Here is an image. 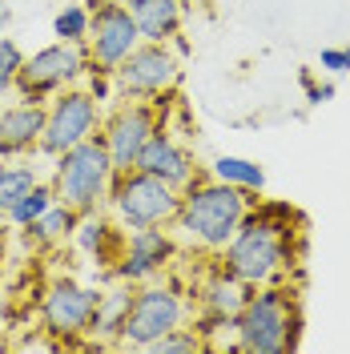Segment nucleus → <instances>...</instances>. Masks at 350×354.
Masks as SVG:
<instances>
[{
  "label": "nucleus",
  "mask_w": 350,
  "mask_h": 354,
  "mask_svg": "<svg viewBox=\"0 0 350 354\" xmlns=\"http://www.w3.org/2000/svg\"><path fill=\"white\" fill-rule=\"evenodd\" d=\"M302 230L306 221L286 201H254L241 218L238 234L225 242L221 262L238 274L246 286H274L286 282L302 258Z\"/></svg>",
  "instance_id": "nucleus-1"
},
{
  "label": "nucleus",
  "mask_w": 350,
  "mask_h": 354,
  "mask_svg": "<svg viewBox=\"0 0 350 354\" xmlns=\"http://www.w3.org/2000/svg\"><path fill=\"white\" fill-rule=\"evenodd\" d=\"M113 161H109V149L97 137H89L81 145H73L65 153L53 157V194L61 205L77 209V214H93L105 205V194L113 185Z\"/></svg>",
  "instance_id": "nucleus-4"
},
{
  "label": "nucleus",
  "mask_w": 350,
  "mask_h": 354,
  "mask_svg": "<svg viewBox=\"0 0 350 354\" xmlns=\"http://www.w3.org/2000/svg\"><path fill=\"white\" fill-rule=\"evenodd\" d=\"M73 242L85 250L93 266L113 270V262L121 258V245H125V230H121L105 209H93V214H81V218H77Z\"/></svg>",
  "instance_id": "nucleus-17"
},
{
  "label": "nucleus",
  "mask_w": 350,
  "mask_h": 354,
  "mask_svg": "<svg viewBox=\"0 0 350 354\" xmlns=\"http://www.w3.org/2000/svg\"><path fill=\"white\" fill-rule=\"evenodd\" d=\"M53 201H57V194H53V181H37V185H33V189H28V194H24V198L17 201L8 214H4V221H8V225H17V230H24L28 221L41 218Z\"/></svg>",
  "instance_id": "nucleus-23"
},
{
  "label": "nucleus",
  "mask_w": 350,
  "mask_h": 354,
  "mask_svg": "<svg viewBox=\"0 0 350 354\" xmlns=\"http://www.w3.org/2000/svg\"><path fill=\"white\" fill-rule=\"evenodd\" d=\"M44 105L37 101H12L0 109V157H33L41 149Z\"/></svg>",
  "instance_id": "nucleus-16"
},
{
  "label": "nucleus",
  "mask_w": 350,
  "mask_h": 354,
  "mask_svg": "<svg viewBox=\"0 0 350 354\" xmlns=\"http://www.w3.org/2000/svg\"><path fill=\"white\" fill-rule=\"evenodd\" d=\"M89 48L85 44H68V41H53L28 53L21 65V77H17V97L21 101H37L44 105L48 97H57L61 88L81 85L89 77Z\"/></svg>",
  "instance_id": "nucleus-8"
},
{
  "label": "nucleus",
  "mask_w": 350,
  "mask_h": 354,
  "mask_svg": "<svg viewBox=\"0 0 350 354\" xmlns=\"http://www.w3.org/2000/svg\"><path fill=\"white\" fill-rule=\"evenodd\" d=\"M161 129V109L154 101H133V97H121L105 109V121H101V141L109 149L113 169H137V157L149 145V137Z\"/></svg>",
  "instance_id": "nucleus-11"
},
{
  "label": "nucleus",
  "mask_w": 350,
  "mask_h": 354,
  "mask_svg": "<svg viewBox=\"0 0 350 354\" xmlns=\"http://www.w3.org/2000/svg\"><path fill=\"white\" fill-rule=\"evenodd\" d=\"M101 121H105V109L89 97L85 85L61 88L57 97L44 101V133H41V149L37 153H44V157L65 153L73 145L97 137Z\"/></svg>",
  "instance_id": "nucleus-10"
},
{
  "label": "nucleus",
  "mask_w": 350,
  "mask_h": 354,
  "mask_svg": "<svg viewBox=\"0 0 350 354\" xmlns=\"http://www.w3.org/2000/svg\"><path fill=\"white\" fill-rule=\"evenodd\" d=\"M177 262V238L169 234V225H149V230H125V245H121V258L113 262V278L117 282H154L161 278L169 266Z\"/></svg>",
  "instance_id": "nucleus-13"
},
{
  "label": "nucleus",
  "mask_w": 350,
  "mask_h": 354,
  "mask_svg": "<svg viewBox=\"0 0 350 354\" xmlns=\"http://www.w3.org/2000/svg\"><path fill=\"white\" fill-rule=\"evenodd\" d=\"M133 302V286L129 282H117L113 278V286L101 290V302H97V314H93V346L97 342H105V346H117V334H121V322H125V310Z\"/></svg>",
  "instance_id": "nucleus-19"
},
{
  "label": "nucleus",
  "mask_w": 350,
  "mask_h": 354,
  "mask_svg": "<svg viewBox=\"0 0 350 354\" xmlns=\"http://www.w3.org/2000/svg\"><path fill=\"white\" fill-rule=\"evenodd\" d=\"M89 37H85V48H89V65L93 68H117L133 48L141 44V32H137V21L133 12L121 4V0H89Z\"/></svg>",
  "instance_id": "nucleus-12"
},
{
  "label": "nucleus",
  "mask_w": 350,
  "mask_h": 354,
  "mask_svg": "<svg viewBox=\"0 0 350 354\" xmlns=\"http://www.w3.org/2000/svg\"><path fill=\"white\" fill-rule=\"evenodd\" d=\"M250 290L238 274L230 270V266L221 262L214 266L210 274H205V282H197V310L205 314V326H197V330H210V326H234V318L241 314L246 306V298H250Z\"/></svg>",
  "instance_id": "nucleus-14"
},
{
  "label": "nucleus",
  "mask_w": 350,
  "mask_h": 354,
  "mask_svg": "<svg viewBox=\"0 0 350 354\" xmlns=\"http://www.w3.org/2000/svg\"><path fill=\"white\" fill-rule=\"evenodd\" d=\"M210 177H218L225 185H238L246 194H262L266 189V169L250 157H234V153H221L210 161Z\"/></svg>",
  "instance_id": "nucleus-22"
},
{
  "label": "nucleus",
  "mask_w": 350,
  "mask_h": 354,
  "mask_svg": "<svg viewBox=\"0 0 350 354\" xmlns=\"http://www.w3.org/2000/svg\"><path fill=\"white\" fill-rule=\"evenodd\" d=\"M302 88H306L310 105H326V101H334V77H330V81H314L310 73H302Z\"/></svg>",
  "instance_id": "nucleus-29"
},
{
  "label": "nucleus",
  "mask_w": 350,
  "mask_h": 354,
  "mask_svg": "<svg viewBox=\"0 0 350 354\" xmlns=\"http://www.w3.org/2000/svg\"><path fill=\"white\" fill-rule=\"evenodd\" d=\"M177 205H181V189H174L169 181L145 174V169H121L113 174L101 209L121 230H149V225H174Z\"/></svg>",
  "instance_id": "nucleus-5"
},
{
  "label": "nucleus",
  "mask_w": 350,
  "mask_h": 354,
  "mask_svg": "<svg viewBox=\"0 0 350 354\" xmlns=\"http://www.w3.org/2000/svg\"><path fill=\"white\" fill-rule=\"evenodd\" d=\"M8 24H12V8H8V4L0 0V37L8 32Z\"/></svg>",
  "instance_id": "nucleus-30"
},
{
  "label": "nucleus",
  "mask_w": 350,
  "mask_h": 354,
  "mask_svg": "<svg viewBox=\"0 0 350 354\" xmlns=\"http://www.w3.org/2000/svg\"><path fill=\"white\" fill-rule=\"evenodd\" d=\"M24 57H28V53H24L21 44L4 32V37H0V97L17 93V77H21Z\"/></svg>",
  "instance_id": "nucleus-26"
},
{
  "label": "nucleus",
  "mask_w": 350,
  "mask_h": 354,
  "mask_svg": "<svg viewBox=\"0 0 350 354\" xmlns=\"http://www.w3.org/2000/svg\"><path fill=\"white\" fill-rule=\"evenodd\" d=\"M137 169L161 177V181H169L174 189H185L194 177H201V165H197L194 153H190V149L174 137L169 125H161V129L149 137V145H145L141 157H137Z\"/></svg>",
  "instance_id": "nucleus-15"
},
{
  "label": "nucleus",
  "mask_w": 350,
  "mask_h": 354,
  "mask_svg": "<svg viewBox=\"0 0 350 354\" xmlns=\"http://www.w3.org/2000/svg\"><path fill=\"white\" fill-rule=\"evenodd\" d=\"M254 194H246L238 185H225L218 177L201 174L181 189V205H177L174 230L185 238L190 245L205 250V254H221L225 242L238 234L241 218L250 214Z\"/></svg>",
  "instance_id": "nucleus-2"
},
{
  "label": "nucleus",
  "mask_w": 350,
  "mask_h": 354,
  "mask_svg": "<svg viewBox=\"0 0 350 354\" xmlns=\"http://www.w3.org/2000/svg\"><path fill=\"white\" fill-rule=\"evenodd\" d=\"M0 109H4V97H0Z\"/></svg>",
  "instance_id": "nucleus-31"
},
{
  "label": "nucleus",
  "mask_w": 350,
  "mask_h": 354,
  "mask_svg": "<svg viewBox=\"0 0 350 354\" xmlns=\"http://www.w3.org/2000/svg\"><path fill=\"white\" fill-rule=\"evenodd\" d=\"M190 318V298L174 282H141L133 286V302L125 310V322L117 334V346L125 351H149L161 334H169Z\"/></svg>",
  "instance_id": "nucleus-6"
},
{
  "label": "nucleus",
  "mask_w": 350,
  "mask_h": 354,
  "mask_svg": "<svg viewBox=\"0 0 350 354\" xmlns=\"http://www.w3.org/2000/svg\"><path fill=\"white\" fill-rule=\"evenodd\" d=\"M113 81H117V97L161 105L181 85V57L169 48V41H141L113 68Z\"/></svg>",
  "instance_id": "nucleus-7"
},
{
  "label": "nucleus",
  "mask_w": 350,
  "mask_h": 354,
  "mask_svg": "<svg viewBox=\"0 0 350 354\" xmlns=\"http://www.w3.org/2000/svg\"><path fill=\"white\" fill-rule=\"evenodd\" d=\"M41 181L37 165L28 157H0V218Z\"/></svg>",
  "instance_id": "nucleus-21"
},
{
  "label": "nucleus",
  "mask_w": 350,
  "mask_h": 354,
  "mask_svg": "<svg viewBox=\"0 0 350 354\" xmlns=\"http://www.w3.org/2000/svg\"><path fill=\"white\" fill-rule=\"evenodd\" d=\"M101 302V290L85 286L77 278H53L41 294V330L57 346H89L93 314Z\"/></svg>",
  "instance_id": "nucleus-9"
},
{
  "label": "nucleus",
  "mask_w": 350,
  "mask_h": 354,
  "mask_svg": "<svg viewBox=\"0 0 350 354\" xmlns=\"http://www.w3.org/2000/svg\"><path fill=\"white\" fill-rule=\"evenodd\" d=\"M77 218H81L77 209H68V205H61V201H53L41 218L24 225V238H28L33 245H44V250H48V245H61L65 238H73Z\"/></svg>",
  "instance_id": "nucleus-20"
},
{
  "label": "nucleus",
  "mask_w": 350,
  "mask_h": 354,
  "mask_svg": "<svg viewBox=\"0 0 350 354\" xmlns=\"http://www.w3.org/2000/svg\"><path fill=\"white\" fill-rule=\"evenodd\" d=\"M81 85L89 88V97H93V101H97L101 109H109L113 97H117V81H113L109 68H89V77L81 81Z\"/></svg>",
  "instance_id": "nucleus-27"
},
{
  "label": "nucleus",
  "mask_w": 350,
  "mask_h": 354,
  "mask_svg": "<svg viewBox=\"0 0 350 354\" xmlns=\"http://www.w3.org/2000/svg\"><path fill=\"white\" fill-rule=\"evenodd\" d=\"M125 8L137 21L141 41H177L181 21H185V4L181 0H125Z\"/></svg>",
  "instance_id": "nucleus-18"
},
{
  "label": "nucleus",
  "mask_w": 350,
  "mask_h": 354,
  "mask_svg": "<svg viewBox=\"0 0 350 354\" xmlns=\"http://www.w3.org/2000/svg\"><path fill=\"white\" fill-rule=\"evenodd\" d=\"M205 351V338H201V330L197 326H174L169 334H161L154 346H149V354H197Z\"/></svg>",
  "instance_id": "nucleus-25"
},
{
  "label": "nucleus",
  "mask_w": 350,
  "mask_h": 354,
  "mask_svg": "<svg viewBox=\"0 0 350 354\" xmlns=\"http://www.w3.org/2000/svg\"><path fill=\"white\" fill-rule=\"evenodd\" d=\"M89 21H93L89 4H65V8L53 17V37H57V41H68V44H85Z\"/></svg>",
  "instance_id": "nucleus-24"
},
{
  "label": "nucleus",
  "mask_w": 350,
  "mask_h": 354,
  "mask_svg": "<svg viewBox=\"0 0 350 354\" xmlns=\"http://www.w3.org/2000/svg\"><path fill=\"white\" fill-rule=\"evenodd\" d=\"M318 68H322L326 77L350 73V44H326V48L318 53Z\"/></svg>",
  "instance_id": "nucleus-28"
},
{
  "label": "nucleus",
  "mask_w": 350,
  "mask_h": 354,
  "mask_svg": "<svg viewBox=\"0 0 350 354\" xmlns=\"http://www.w3.org/2000/svg\"><path fill=\"white\" fill-rule=\"evenodd\" d=\"M234 334L241 354H290L302 342V306L294 286H254L234 318Z\"/></svg>",
  "instance_id": "nucleus-3"
}]
</instances>
